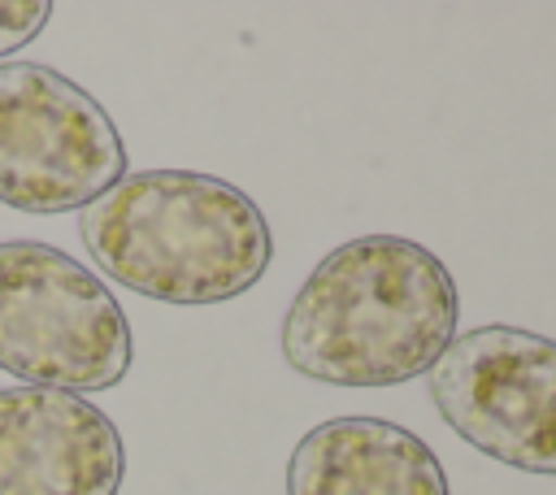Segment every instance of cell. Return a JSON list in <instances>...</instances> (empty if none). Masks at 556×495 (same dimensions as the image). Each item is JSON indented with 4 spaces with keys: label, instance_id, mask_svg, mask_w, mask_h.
Wrapping results in <instances>:
<instances>
[{
    "label": "cell",
    "instance_id": "6da1fadb",
    "mask_svg": "<svg viewBox=\"0 0 556 495\" xmlns=\"http://www.w3.org/2000/svg\"><path fill=\"white\" fill-rule=\"evenodd\" d=\"M460 295L447 265L400 234L339 243L295 291L278 343L295 373L330 386H395L456 339Z\"/></svg>",
    "mask_w": 556,
    "mask_h": 495
},
{
    "label": "cell",
    "instance_id": "7a4b0ae2",
    "mask_svg": "<svg viewBox=\"0 0 556 495\" xmlns=\"http://www.w3.org/2000/svg\"><path fill=\"white\" fill-rule=\"evenodd\" d=\"M87 256L161 304H226L252 291L274 234L252 195L200 169H139L78 213Z\"/></svg>",
    "mask_w": 556,
    "mask_h": 495
},
{
    "label": "cell",
    "instance_id": "3957f363",
    "mask_svg": "<svg viewBox=\"0 0 556 495\" xmlns=\"http://www.w3.org/2000/svg\"><path fill=\"white\" fill-rule=\"evenodd\" d=\"M130 321L70 252L0 243V369L48 391H109L130 373Z\"/></svg>",
    "mask_w": 556,
    "mask_h": 495
},
{
    "label": "cell",
    "instance_id": "277c9868",
    "mask_svg": "<svg viewBox=\"0 0 556 495\" xmlns=\"http://www.w3.org/2000/svg\"><path fill=\"white\" fill-rule=\"evenodd\" d=\"M126 178V143L96 96L35 61L0 65V204L70 213Z\"/></svg>",
    "mask_w": 556,
    "mask_h": 495
},
{
    "label": "cell",
    "instance_id": "5b68a950",
    "mask_svg": "<svg viewBox=\"0 0 556 495\" xmlns=\"http://www.w3.org/2000/svg\"><path fill=\"white\" fill-rule=\"evenodd\" d=\"M439 417L482 456L556 478V339L473 326L426 369Z\"/></svg>",
    "mask_w": 556,
    "mask_h": 495
},
{
    "label": "cell",
    "instance_id": "8992f818",
    "mask_svg": "<svg viewBox=\"0 0 556 495\" xmlns=\"http://www.w3.org/2000/svg\"><path fill=\"white\" fill-rule=\"evenodd\" d=\"M117 426L70 391L0 386V495H117Z\"/></svg>",
    "mask_w": 556,
    "mask_h": 495
},
{
    "label": "cell",
    "instance_id": "52a82bcc",
    "mask_svg": "<svg viewBox=\"0 0 556 495\" xmlns=\"http://www.w3.org/2000/svg\"><path fill=\"white\" fill-rule=\"evenodd\" d=\"M287 495H452L426 439L382 417L313 426L287 460Z\"/></svg>",
    "mask_w": 556,
    "mask_h": 495
},
{
    "label": "cell",
    "instance_id": "ba28073f",
    "mask_svg": "<svg viewBox=\"0 0 556 495\" xmlns=\"http://www.w3.org/2000/svg\"><path fill=\"white\" fill-rule=\"evenodd\" d=\"M52 17L48 0H0V56L26 48Z\"/></svg>",
    "mask_w": 556,
    "mask_h": 495
}]
</instances>
